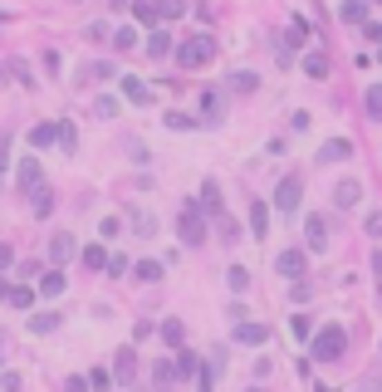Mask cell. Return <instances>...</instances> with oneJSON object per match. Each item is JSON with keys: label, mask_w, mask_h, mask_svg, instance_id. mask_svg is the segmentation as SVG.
<instances>
[{"label": "cell", "mask_w": 382, "mask_h": 392, "mask_svg": "<svg viewBox=\"0 0 382 392\" xmlns=\"http://www.w3.org/2000/svg\"><path fill=\"white\" fill-rule=\"evenodd\" d=\"M309 353H314V363H338V358L348 353V333H343L338 324L318 328L314 339H309Z\"/></svg>", "instance_id": "1"}, {"label": "cell", "mask_w": 382, "mask_h": 392, "mask_svg": "<svg viewBox=\"0 0 382 392\" xmlns=\"http://www.w3.org/2000/svg\"><path fill=\"white\" fill-rule=\"evenodd\" d=\"M216 59V39L211 35H191V39H177V69H201Z\"/></svg>", "instance_id": "2"}, {"label": "cell", "mask_w": 382, "mask_h": 392, "mask_svg": "<svg viewBox=\"0 0 382 392\" xmlns=\"http://www.w3.org/2000/svg\"><path fill=\"white\" fill-rule=\"evenodd\" d=\"M177 236H182L187 245H201V241H206V216H201L196 201H182V211H177Z\"/></svg>", "instance_id": "3"}, {"label": "cell", "mask_w": 382, "mask_h": 392, "mask_svg": "<svg viewBox=\"0 0 382 392\" xmlns=\"http://www.w3.org/2000/svg\"><path fill=\"white\" fill-rule=\"evenodd\" d=\"M299 201H304V182H299V177H285V182L275 187V211H289V216H294Z\"/></svg>", "instance_id": "4"}, {"label": "cell", "mask_w": 382, "mask_h": 392, "mask_svg": "<svg viewBox=\"0 0 382 392\" xmlns=\"http://www.w3.org/2000/svg\"><path fill=\"white\" fill-rule=\"evenodd\" d=\"M15 182H20V192H25V196L44 187V172H39V157H20V167H15Z\"/></svg>", "instance_id": "5"}, {"label": "cell", "mask_w": 382, "mask_h": 392, "mask_svg": "<svg viewBox=\"0 0 382 392\" xmlns=\"http://www.w3.org/2000/svg\"><path fill=\"white\" fill-rule=\"evenodd\" d=\"M275 270H280L285 279H304V270H309V255L289 245V250H280V260H275Z\"/></svg>", "instance_id": "6"}, {"label": "cell", "mask_w": 382, "mask_h": 392, "mask_svg": "<svg viewBox=\"0 0 382 392\" xmlns=\"http://www.w3.org/2000/svg\"><path fill=\"white\" fill-rule=\"evenodd\" d=\"M74 255H79V241H74L69 231L49 236V260H54V265H64V260H74Z\"/></svg>", "instance_id": "7"}, {"label": "cell", "mask_w": 382, "mask_h": 392, "mask_svg": "<svg viewBox=\"0 0 382 392\" xmlns=\"http://www.w3.org/2000/svg\"><path fill=\"white\" fill-rule=\"evenodd\" d=\"M304 241H309V250H314V255H318V250H329V221H323V216H309Z\"/></svg>", "instance_id": "8"}, {"label": "cell", "mask_w": 382, "mask_h": 392, "mask_svg": "<svg viewBox=\"0 0 382 392\" xmlns=\"http://www.w3.org/2000/svg\"><path fill=\"white\" fill-rule=\"evenodd\" d=\"M265 339H269V328H265V324H250V319H240V324H236V344H245V348H260Z\"/></svg>", "instance_id": "9"}, {"label": "cell", "mask_w": 382, "mask_h": 392, "mask_svg": "<svg viewBox=\"0 0 382 392\" xmlns=\"http://www.w3.org/2000/svg\"><path fill=\"white\" fill-rule=\"evenodd\" d=\"M348 157H353V142L348 138H329V142L318 147V162H348Z\"/></svg>", "instance_id": "10"}, {"label": "cell", "mask_w": 382, "mask_h": 392, "mask_svg": "<svg viewBox=\"0 0 382 392\" xmlns=\"http://www.w3.org/2000/svg\"><path fill=\"white\" fill-rule=\"evenodd\" d=\"M113 377H118L123 387H128V382L137 377V353H133V348H118V363H113Z\"/></svg>", "instance_id": "11"}, {"label": "cell", "mask_w": 382, "mask_h": 392, "mask_svg": "<svg viewBox=\"0 0 382 392\" xmlns=\"http://www.w3.org/2000/svg\"><path fill=\"white\" fill-rule=\"evenodd\" d=\"M221 113H226V98L216 93V88H206V93H201V118H206V123H221Z\"/></svg>", "instance_id": "12"}, {"label": "cell", "mask_w": 382, "mask_h": 392, "mask_svg": "<svg viewBox=\"0 0 382 392\" xmlns=\"http://www.w3.org/2000/svg\"><path fill=\"white\" fill-rule=\"evenodd\" d=\"M118 84H123V98H128V103H137V108H142V103H152V88H147L142 79H133V74H128V79H118Z\"/></svg>", "instance_id": "13"}, {"label": "cell", "mask_w": 382, "mask_h": 392, "mask_svg": "<svg viewBox=\"0 0 382 392\" xmlns=\"http://www.w3.org/2000/svg\"><path fill=\"white\" fill-rule=\"evenodd\" d=\"M358 196H363V187H358V182H338V187H334L338 211H353V206H358Z\"/></svg>", "instance_id": "14"}, {"label": "cell", "mask_w": 382, "mask_h": 392, "mask_svg": "<svg viewBox=\"0 0 382 392\" xmlns=\"http://www.w3.org/2000/svg\"><path fill=\"white\" fill-rule=\"evenodd\" d=\"M64 285H69V279H64L59 270H49V274H39V295H44V299H59V295H64Z\"/></svg>", "instance_id": "15"}, {"label": "cell", "mask_w": 382, "mask_h": 392, "mask_svg": "<svg viewBox=\"0 0 382 392\" xmlns=\"http://www.w3.org/2000/svg\"><path fill=\"white\" fill-rule=\"evenodd\" d=\"M147 54H152V59H167V54H172V35L167 30H152L147 35Z\"/></svg>", "instance_id": "16"}, {"label": "cell", "mask_w": 382, "mask_h": 392, "mask_svg": "<svg viewBox=\"0 0 382 392\" xmlns=\"http://www.w3.org/2000/svg\"><path fill=\"white\" fill-rule=\"evenodd\" d=\"M201 211H211V216H221V211H226L221 187H216V182H206V187H201Z\"/></svg>", "instance_id": "17"}, {"label": "cell", "mask_w": 382, "mask_h": 392, "mask_svg": "<svg viewBox=\"0 0 382 392\" xmlns=\"http://www.w3.org/2000/svg\"><path fill=\"white\" fill-rule=\"evenodd\" d=\"M226 285H231V295H250V270L245 265H231L226 270Z\"/></svg>", "instance_id": "18"}, {"label": "cell", "mask_w": 382, "mask_h": 392, "mask_svg": "<svg viewBox=\"0 0 382 392\" xmlns=\"http://www.w3.org/2000/svg\"><path fill=\"white\" fill-rule=\"evenodd\" d=\"M250 231H255V241L269 231V206L265 201H250Z\"/></svg>", "instance_id": "19"}, {"label": "cell", "mask_w": 382, "mask_h": 392, "mask_svg": "<svg viewBox=\"0 0 382 392\" xmlns=\"http://www.w3.org/2000/svg\"><path fill=\"white\" fill-rule=\"evenodd\" d=\"M54 138H59V123H35L30 128V147H49Z\"/></svg>", "instance_id": "20"}, {"label": "cell", "mask_w": 382, "mask_h": 392, "mask_svg": "<svg viewBox=\"0 0 382 392\" xmlns=\"http://www.w3.org/2000/svg\"><path fill=\"white\" fill-rule=\"evenodd\" d=\"M6 304H10V309H30V304H35V290H25V285H6Z\"/></svg>", "instance_id": "21"}, {"label": "cell", "mask_w": 382, "mask_h": 392, "mask_svg": "<svg viewBox=\"0 0 382 392\" xmlns=\"http://www.w3.org/2000/svg\"><path fill=\"white\" fill-rule=\"evenodd\" d=\"M172 368H177V382H182V377H191V373L201 368V358H196V353H187V348H177V358H172Z\"/></svg>", "instance_id": "22"}, {"label": "cell", "mask_w": 382, "mask_h": 392, "mask_svg": "<svg viewBox=\"0 0 382 392\" xmlns=\"http://www.w3.org/2000/svg\"><path fill=\"white\" fill-rule=\"evenodd\" d=\"M30 211H35V216H49V211H54V192H49V187L30 192Z\"/></svg>", "instance_id": "23"}, {"label": "cell", "mask_w": 382, "mask_h": 392, "mask_svg": "<svg viewBox=\"0 0 382 392\" xmlns=\"http://www.w3.org/2000/svg\"><path fill=\"white\" fill-rule=\"evenodd\" d=\"M152 382H157V387H172V382H177V368H172V358L152 363Z\"/></svg>", "instance_id": "24"}, {"label": "cell", "mask_w": 382, "mask_h": 392, "mask_svg": "<svg viewBox=\"0 0 382 392\" xmlns=\"http://www.w3.org/2000/svg\"><path fill=\"white\" fill-rule=\"evenodd\" d=\"M133 274L142 279V285H157V279H162V265H157V260H137V265H133Z\"/></svg>", "instance_id": "25"}, {"label": "cell", "mask_w": 382, "mask_h": 392, "mask_svg": "<svg viewBox=\"0 0 382 392\" xmlns=\"http://www.w3.org/2000/svg\"><path fill=\"white\" fill-rule=\"evenodd\" d=\"M304 74H309V79H323V74H329V59H323L318 49H314V54H304Z\"/></svg>", "instance_id": "26"}, {"label": "cell", "mask_w": 382, "mask_h": 392, "mask_svg": "<svg viewBox=\"0 0 382 392\" xmlns=\"http://www.w3.org/2000/svg\"><path fill=\"white\" fill-rule=\"evenodd\" d=\"M79 260H84L88 270H103V265H108V250H103V245H84V250H79Z\"/></svg>", "instance_id": "27"}, {"label": "cell", "mask_w": 382, "mask_h": 392, "mask_svg": "<svg viewBox=\"0 0 382 392\" xmlns=\"http://www.w3.org/2000/svg\"><path fill=\"white\" fill-rule=\"evenodd\" d=\"M343 20L348 25H363L367 20V0H343Z\"/></svg>", "instance_id": "28"}, {"label": "cell", "mask_w": 382, "mask_h": 392, "mask_svg": "<svg viewBox=\"0 0 382 392\" xmlns=\"http://www.w3.org/2000/svg\"><path fill=\"white\" fill-rule=\"evenodd\" d=\"M289 333L294 339H314V319L309 314H289Z\"/></svg>", "instance_id": "29"}, {"label": "cell", "mask_w": 382, "mask_h": 392, "mask_svg": "<svg viewBox=\"0 0 382 392\" xmlns=\"http://www.w3.org/2000/svg\"><path fill=\"white\" fill-rule=\"evenodd\" d=\"M152 10H157V20H177L187 6H182V0H152Z\"/></svg>", "instance_id": "30"}, {"label": "cell", "mask_w": 382, "mask_h": 392, "mask_svg": "<svg viewBox=\"0 0 382 392\" xmlns=\"http://www.w3.org/2000/svg\"><path fill=\"white\" fill-rule=\"evenodd\" d=\"M363 103H367V118H372V123H382V84H372Z\"/></svg>", "instance_id": "31"}, {"label": "cell", "mask_w": 382, "mask_h": 392, "mask_svg": "<svg viewBox=\"0 0 382 392\" xmlns=\"http://www.w3.org/2000/svg\"><path fill=\"white\" fill-rule=\"evenodd\" d=\"M162 339H167L172 348H182V339H187V328H182V319H167V324H162Z\"/></svg>", "instance_id": "32"}, {"label": "cell", "mask_w": 382, "mask_h": 392, "mask_svg": "<svg viewBox=\"0 0 382 392\" xmlns=\"http://www.w3.org/2000/svg\"><path fill=\"white\" fill-rule=\"evenodd\" d=\"M108 44H113V49H118V54H128V49H133V44H137V30H133V25H123V30H118V35H113V39H108Z\"/></svg>", "instance_id": "33"}, {"label": "cell", "mask_w": 382, "mask_h": 392, "mask_svg": "<svg viewBox=\"0 0 382 392\" xmlns=\"http://www.w3.org/2000/svg\"><path fill=\"white\" fill-rule=\"evenodd\" d=\"M59 328V314H35L30 319V333H54Z\"/></svg>", "instance_id": "34"}, {"label": "cell", "mask_w": 382, "mask_h": 392, "mask_svg": "<svg viewBox=\"0 0 382 392\" xmlns=\"http://www.w3.org/2000/svg\"><path fill=\"white\" fill-rule=\"evenodd\" d=\"M54 142H59L64 152H79V133H74V123H59V138H54Z\"/></svg>", "instance_id": "35"}, {"label": "cell", "mask_w": 382, "mask_h": 392, "mask_svg": "<svg viewBox=\"0 0 382 392\" xmlns=\"http://www.w3.org/2000/svg\"><path fill=\"white\" fill-rule=\"evenodd\" d=\"M133 231H137L142 241H147V236L157 231V221H152V211H137V216H133Z\"/></svg>", "instance_id": "36"}, {"label": "cell", "mask_w": 382, "mask_h": 392, "mask_svg": "<svg viewBox=\"0 0 382 392\" xmlns=\"http://www.w3.org/2000/svg\"><path fill=\"white\" fill-rule=\"evenodd\" d=\"M88 387H93V392H108V387H113V373H108V368H93V373H88Z\"/></svg>", "instance_id": "37"}, {"label": "cell", "mask_w": 382, "mask_h": 392, "mask_svg": "<svg viewBox=\"0 0 382 392\" xmlns=\"http://www.w3.org/2000/svg\"><path fill=\"white\" fill-rule=\"evenodd\" d=\"M255 84H260V79H255V74H245V69H236V74H231V88H236V93H250Z\"/></svg>", "instance_id": "38"}, {"label": "cell", "mask_w": 382, "mask_h": 392, "mask_svg": "<svg viewBox=\"0 0 382 392\" xmlns=\"http://www.w3.org/2000/svg\"><path fill=\"white\" fill-rule=\"evenodd\" d=\"M363 231H367L372 241H382V211H367V216H363Z\"/></svg>", "instance_id": "39"}, {"label": "cell", "mask_w": 382, "mask_h": 392, "mask_svg": "<svg viewBox=\"0 0 382 392\" xmlns=\"http://www.w3.org/2000/svg\"><path fill=\"white\" fill-rule=\"evenodd\" d=\"M133 15H137V25H157V10H152V0H137V6H133Z\"/></svg>", "instance_id": "40"}, {"label": "cell", "mask_w": 382, "mask_h": 392, "mask_svg": "<svg viewBox=\"0 0 382 392\" xmlns=\"http://www.w3.org/2000/svg\"><path fill=\"white\" fill-rule=\"evenodd\" d=\"M167 128L172 133H187V128H196V118L191 113H167Z\"/></svg>", "instance_id": "41"}, {"label": "cell", "mask_w": 382, "mask_h": 392, "mask_svg": "<svg viewBox=\"0 0 382 392\" xmlns=\"http://www.w3.org/2000/svg\"><path fill=\"white\" fill-rule=\"evenodd\" d=\"M93 113H98V118H113V113H118V98H108V93H103V98L93 103Z\"/></svg>", "instance_id": "42"}, {"label": "cell", "mask_w": 382, "mask_h": 392, "mask_svg": "<svg viewBox=\"0 0 382 392\" xmlns=\"http://www.w3.org/2000/svg\"><path fill=\"white\" fill-rule=\"evenodd\" d=\"M304 35H309V20H304V15H294V20H289V39H294V44H304Z\"/></svg>", "instance_id": "43"}, {"label": "cell", "mask_w": 382, "mask_h": 392, "mask_svg": "<svg viewBox=\"0 0 382 392\" xmlns=\"http://www.w3.org/2000/svg\"><path fill=\"white\" fill-rule=\"evenodd\" d=\"M103 270H108V274H128L133 265H128V255H108V265H103Z\"/></svg>", "instance_id": "44"}, {"label": "cell", "mask_w": 382, "mask_h": 392, "mask_svg": "<svg viewBox=\"0 0 382 392\" xmlns=\"http://www.w3.org/2000/svg\"><path fill=\"white\" fill-rule=\"evenodd\" d=\"M363 39H372V44L382 49V25H372V20H363Z\"/></svg>", "instance_id": "45"}, {"label": "cell", "mask_w": 382, "mask_h": 392, "mask_svg": "<svg viewBox=\"0 0 382 392\" xmlns=\"http://www.w3.org/2000/svg\"><path fill=\"white\" fill-rule=\"evenodd\" d=\"M88 79H113V64H88Z\"/></svg>", "instance_id": "46"}, {"label": "cell", "mask_w": 382, "mask_h": 392, "mask_svg": "<svg viewBox=\"0 0 382 392\" xmlns=\"http://www.w3.org/2000/svg\"><path fill=\"white\" fill-rule=\"evenodd\" d=\"M0 387H6V392H20V373H0Z\"/></svg>", "instance_id": "47"}, {"label": "cell", "mask_w": 382, "mask_h": 392, "mask_svg": "<svg viewBox=\"0 0 382 392\" xmlns=\"http://www.w3.org/2000/svg\"><path fill=\"white\" fill-rule=\"evenodd\" d=\"M64 392H88V377H69V382H64Z\"/></svg>", "instance_id": "48"}, {"label": "cell", "mask_w": 382, "mask_h": 392, "mask_svg": "<svg viewBox=\"0 0 382 392\" xmlns=\"http://www.w3.org/2000/svg\"><path fill=\"white\" fill-rule=\"evenodd\" d=\"M363 392H382V373H377V377H367V382H363Z\"/></svg>", "instance_id": "49"}, {"label": "cell", "mask_w": 382, "mask_h": 392, "mask_svg": "<svg viewBox=\"0 0 382 392\" xmlns=\"http://www.w3.org/2000/svg\"><path fill=\"white\" fill-rule=\"evenodd\" d=\"M10 260H15V250H10V245H0V270H6Z\"/></svg>", "instance_id": "50"}, {"label": "cell", "mask_w": 382, "mask_h": 392, "mask_svg": "<svg viewBox=\"0 0 382 392\" xmlns=\"http://www.w3.org/2000/svg\"><path fill=\"white\" fill-rule=\"evenodd\" d=\"M108 6H113V10H128V6H133V0H108Z\"/></svg>", "instance_id": "51"}, {"label": "cell", "mask_w": 382, "mask_h": 392, "mask_svg": "<svg viewBox=\"0 0 382 392\" xmlns=\"http://www.w3.org/2000/svg\"><path fill=\"white\" fill-rule=\"evenodd\" d=\"M372 270H377V274H382V250H377V255H372Z\"/></svg>", "instance_id": "52"}, {"label": "cell", "mask_w": 382, "mask_h": 392, "mask_svg": "<svg viewBox=\"0 0 382 392\" xmlns=\"http://www.w3.org/2000/svg\"><path fill=\"white\" fill-rule=\"evenodd\" d=\"M377 64H382V49H377Z\"/></svg>", "instance_id": "53"}, {"label": "cell", "mask_w": 382, "mask_h": 392, "mask_svg": "<svg viewBox=\"0 0 382 392\" xmlns=\"http://www.w3.org/2000/svg\"><path fill=\"white\" fill-rule=\"evenodd\" d=\"M372 6H382V0H372Z\"/></svg>", "instance_id": "54"}, {"label": "cell", "mask_w": 382, "mask_h": 392, "mask_svg": "<svg viewBox=\"0 0 382 392\" xmlns=\"http://www.w3.org/2000/svg\"><path fill=\"white\" fill-rule=\"evenodd\" d=\"M250 392H255V387H250Z\"/></svg>", "instance_id": "55"}]
</instances>
